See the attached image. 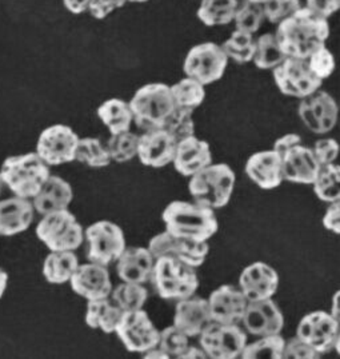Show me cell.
<instances>
[{
    "instance_id": "7402d4cb",
    "label": "cell",
    "mask_w": 340,
    "mask_h": 359,
    "mask_svg": "<svg viewBox=\"0 0 340 359\" xmlns=\"http://www.w3.org/2000/svg\"><path fill=\"white\" fill-rule=\"evenodd\" d=\"M245 172L250 180L264 190L276 189L285 180L282 156L273 150L254 154L247 161Z\"/></svg>"
},
{
    "instance_id": "1f68e13d",
    "label": "cell",
    "mask_w": 340,
    "mask_h": 359,
    "mask_svg": "<svg viewBox=\"0 0 340 359\" xmlns=\"http://www.w3.org/2000/svg\"><path fill=\"white\" fill-rule=\"evenodd\" d=\"M313 115L320 126V134H327L334 130L339 118V107L336 100L326 91L318 90L313 95L307 97Z\"/></svg>"
},
{
    "instance_id": "5b68a950",
    "label": "cell",
    "mask_w": 340,
    "mask_h": 359,
    "mask_svg": "<svg viewBox=\"0 0 340 359\" xmlns=\"http://www.w3.org/2000/svg\"><path fill=\"white\" fill-rule=\"evenodd\" d=\"M235 187V174L227 165H210L191 177V195L193 201L205 208H224Z\"/></svg>"
},
{
    "instance_id": "11a10c76",
    "label": "cell",
    "mask_w": 340,
    "mask_h": 359,
    "mask_svg": "<svg viewBox=\"0 0 340 359\" xmlns=\"http://www.w3.org/2000/svg\"><path fill=\"white\" fill-rule=\"evenodd\" d=\"M182 359H191V358H208L207 354L204 353L203 348H196V347H187V350L180 355Z\"/></svg>"
},
{
    "instance_id": "d6986e66",
    "label": "cell",
    "mask_w": 340,
    "mask_h": 359,
    "mask_svg": "<svg viewBox=\"0 0 340 359\" xmlns=\"http://www.w3.org/2000/svg\"><path fill=\"white\" fill-rule=\"evenodd\" d=\"M177 147V139L172 138L165 130L144 131L139 137L137 156L143 165L159 168L174 163Z\"/></svg>"
},
{
    "instance_id": "e0dca14e",
    "label": "cell",
    "mask_w": 340,
    "mask_h": 359,
    "mask_svg": "<svg viewBox=\"0 0 340 359\" xmlns=\"http://www.w3.org/2000/svg\"><path fill=\"white\" fill-rule=\"evenodd\" d=\"M69 283L72 290L87 301L107 298L112 292L107 266L99 263L79 264Z\"/></svg>"
},
{
    "instance_id": "ab89813d",
    "label": "cell",
    "mask_w": 340,
    "mask_h": 359,
    "mask_svg": "<svg viewBox=\"0 0 340 359\" xmlns=\"http://www.w3.org/2000/svg\"><path fill=\"white\" fill-rule=\"evenodd\" d=\"M137 146L139 137L131 131L111 135L107 143L111 161H115L118 163L132 161L137 155Z\"/></svg>"
},
{
    "instance_id": "f1b7e54d",
    "label": "cell",
    "mask_w": 340,
    "mask_h": 359,
    "mask_svg": "<svg viewBox=\"0 0 340 359\" xmlns=\"http://www.w3.org/2000/svg\"><path fill=\"white\" fill-rule=\"evenodd\" d=\"M97 115L103 125L109 128L111 135L130 131L131 123L134 122L130 103H125L122 99L106 100L97 109Z\"/></svg>"
},
{
    "instance_id": "836d02e7",
    "label": "cell",
    "mask_w": 340,
    "mask_h": 359,
    "mask_svg": "<svg viewBox=\"0 0 340 359\" xmlns=\"http://www.w3.org/2000/svg\"><path fill=\"white\" fill-rule=\"evenodd\" d=\"M171 93L177 107L192 111L198 109L205 97L203 84L189 76L171 86Z\"/></svg>"
},
{
    "instance_id": "681fc988",
    "label": "cell",
    "mask_w": 340,
    "mask_h": 359,
    "mask_svg": "<svg viewBox=\"0 0 340 359\" xmlns=\"http://www.w3.org/2000/svg\"><path fill=\"white\" fill-rule=\"evenodd\" d=\"M307 8L320 18L328 19L340 11V0H306Z\"/></svg>"
},
{
    "instance_id": "7bdbcfd3",
    "label": "cell",
    "mask_w": 340,
    "mask_h": 359,
    "mask_svg": "<svg viewBox=\"0 0 340 359\" xmlns=\"http://www.w3.org/2000/svg\"><path fill=\"white\" fill-rule=\"evenodd\" d=\"M189 335L186 332L177 329L175 325L165 327L163 332H161L159 337V348H162L165 354L171 358H180V355L187 350L189 347Z\"/></svg>"
},
{
    "instance_id": "91938a15",
    "label": "cell",
    "mask_w": 340,
    "mask_h": 359,
    "mask_svg": "<svg viewBox=\"0 0 340 359\" xmlns=\"http://www.w3.org/2000/svg\"><path fill=\"white\" fill-rule=\"evenodd\" d=\"M247 1H252V3H257V4H264L267 0H247Z\"/></svg>"
},
{
    "instance_id": "7c38bea8",
    "label": "cell",
    "mask_w": 340,
    "mask_h": 359,
    "mask_svg": "<svg viewBox=\"0 0 340 359\" xmlns=\"http://www.w3.org/2000/svg\"><path fill=\"white\" fill-rule=\"evenodd\" d=\"M115 332L125 348L132 353H146L154 347H158L161 337V332L143 310L123 313Z\"/></svg>"
},
{
    "instance_id": "277c9868",
    "label": "cell",
    "mask_w": 340,
    "mask_h": 359,
    "mask_svg": "<svg viewBox=\"0 0 340 359\" xmlns=\"http://www.w3.org/2000/svg\"><path fill=\"white\" fill-rule=\"evenodd\" d=\"M135 125L143 131L162 130L177 109L171 87L164 83L143 86L130 102Z\"/></svg>"
},
{
    "instance_id": "db71d44e",
    "label": "cell",
    "mask_w": 340,
    "mask_h": 359,
    "mask_svg": "<svg viewBox=\"0 0 340 359\" xmlns=\"http://www.w3.org/2000/svg\"><path fill=\"white\" fill-rule=\"evenodd\" d=\"M63 4L71 14L79 15L88 11L91 0H63Z\"/></svg>"
},
{
    "instance_id": "d6a6232c",
    "label": "cell",
    "mask_w": 340,
    "mask_h": 359,
    "mask_svg": "<svg viewBox=\"0 0 340 359\" xmlns=\"http://www.w3.org/2000/svg\"><path fill=\"white\" fill-rule=\"evenodd\" d=\"M286 59V54L283 53L275 34H264L257 39V50L252 62L258 69H276Z\"/></svg>"
},
{
    "instance_id": "f35d334b",
    "label": "cell",
    "mask_w": 340,
    "mask_h": 359,
    "mask_svg": "<svg viewBox=\"0 0 340 359\" xmlns=\"http://www.w3.org/2000/svg\"><path fill=\"white\" fill-rule=\"evenodd\" d=\"M111 295L115 304L125 313V311L142 310L147 301L149 291L146 290L140 283L123 282L122 285H119L112 290Z\"/></svg>"
},
{
    "instance_id": "6da1fadb",
    "label": "cell",
    "mask_w": 340,
    "mask_h": 359,
    "mask_svg": "<svg viewBox=\"0 0 340 359\" xmlns=\"http://www.w3.org/2000/svg\"><path fill=\"white\" fill-rule=\"evenodd\" d=\"M275 35L287 57L308 59L313 51L326 46L329 25L325 18L301 7L278 25Z\"/></svg>"
},
{
    "instance_id": "83f0119b",
    "label": "cell",
    "mask_w": 340,
    "mask_h": 359,
    "mask_svg": "<svg viewBox=\"0 0 340 359\" xmlns=\"http://www.w3.org/2000/svg\"><path fill=\"white\" fill-rule=\"evenodd\" d=\"M123 313L124 311L122 309L109 297L96 301H88L86 323L94 330H102L106 334H111L116 330Z\"/></svg>"
},
{
    "instance_id": "f546056e",
    "label": "cell",
    "mask_w": 340,
    "mask_h": 359,
    "mask_svg": "<svg viewBox=\"0 0 340 359\" xmlns=\"http://www.w3.org/2000/svg\"><path fill=\"white\" fill-rule=\"evenodd\" d=\"M79 266L74 251H51L43 264V276L55 285L69 282Z\"/></svg>"
},
{
    "instance_id": "9c48e42d",
    "label": "cell",
    "mask_w": 340,
    "mask_h": 359,
    "mask_svg": "<svg viewBox=\"0 0 340 359\" xmlns=\"http://www.w3.org/2000/svg\"><path fill=\"white\" fill-rule=\"evenodd\" d=\"M247 334L239 325L211 322L200 332V346L208 358L233 359L242 357Z\"/></svg>"
},
{
    "instance_id": "3957f363",
    "label": "cell",
    "mask_w": 340,
    "mask_h": 359,
    "mask_svg": "<svg viewBox=\"0 0 340 359\" xmlns=\"http://www.w3.org/2000/svg\"><path fill=\"white\" fill-rule=\"evenodd\" d=\"M0 177L16 196L32 199L50 178V166L38 152L16 155L4 161Z\"/></svg>"
},
{
    "instance_id": "ba28073f",
    "label": "cell",
    "mask_w": 340,
    "mask_h": 359,
    "mask_svg": "<svg viewBox=\"0 0 340 359\" xmlns=\"http://www.w3.org/2000/svg\"><path fill=\"white\" fill-rule=\"evenodd\" d=\"M229 56L222 46L207 42L192 47L186 56L183 69L189 78L207 86L219 81L227 69Z\"/></svg>"
},
{
    "instance_id": "cb8c5ba5",
    "label": "cell",
    "mask_w": 340,
    "mask_h": 359,
    "mask_svg": "<svg viewBox=\"0 0 340 359\" xmlns=\"http://www.w3.org/2000/svg\"><path fill=\"white\" fill-rule=\"evenodd\" d=\"M211 163L212 155L207 142L196 138L195 135L177 142L174 166L179 174L192 177Z\"/></svg>"
},
{
    "instance_id": "f6af8a7d",
    "label": "cell",
    "mask_w": 340,
    "mask_h": 359,
    "mask_svg": "<svg viewBox=\"0 0 340 359\" xmlns=\"http://www.w3.org/2000/svg\"><path fill=\"white\" fill-rule=\"evenodd\" d=\"M307 63L313 75L320 81H325L335 71V57L326 46H322L313 51L307 59Z\"/></svg>"
},
{
    "instance_id": "bcb514c9",
    "label": "cell",
    "mask_w": 340,
    "mask_h": 359,
    "mask_svg": "<svg viewBox=\"0 0 340 359\" xmlns=\"http://www.w3.org/2000/svg\"><path fill=\"white\" fill-rule=\"evenodd\" d=\"M313 151L320 166H327L338 159L340 152L339 143L335 139H322L315 143Z\"/></svg>"
},
{
    "instance_id": "7dc6e473",
    "label": "cell",
    "mask_w": 340,
    "mask_h": 359,
    "mask_svg": "<svg viewBox=\"0 0 340 359\" xmlns=\"http://www.w3.org/2000/svg\"><path fill=\"white\" fill-rule=\"evenodd\" d=\"M319 354L307 342L301 341L298 337L290 339L285 345L283 358L285 359H315Z\"/></svg>"
},
{
    "instance_id": "6125c7cd",
    "label": "cell",
    "mask_w": 340,
    "mask_h": 359,
    "mask_svg": "<svg viewBox=\"0 0 340 359\" xmlns=\"http://www.w3.org/2000/svg\"><path fill=\"white\" fill-rule=\"evenodd\" d=\"M1 183H3V180H1V177H0V190H1Z\"/></svg>"
},
{
    "instance_id": "ffe728a7",
    "label": "cell",
    "mask_w": 340,
    "mask_h": 359,
    "mask_svg": "<svg viewBox=\"0 0 340 359\" xmlns=\"http://www.w3.org/2000/svg\"><path fill=\"white\" fill-rule=\"evenodd\" d=\"M239 287L248 302L270 299L279 287V276L267 263H252L243 270Z\"/></svg>"
},
{
    "instance_id": "94428289",
    "label": "cell",
    "mask_w": 340,
    "mask_h": 359,
    "mask_svg": "<svg viewBox=\"0 0 340 359\" xmlns=\"http://www.w3.org/2000/svg\"><path fill=\"white\" fill-rule=\"evenodd\" d=\"M127 1H131V3H146L149 0H127Z\"/></svg>"
},
{
    "instance_id": "60d3db41",
    "label": "cell",
    "mask_w": 340,
    "mask_h": 359,
    "mask_svg": "<svg viewBox=\"0 0 340 359\" xmlns=\"http://www.w3.org/2000/svg\"><path fill=\"white\" fill-rule=\"evenodd\" d=\"M264 19L266 16L263 4H257L245 0L242 6L239 4L238 11L233 18L235 29L254 35L255 32H258L259 28L261 27Z\"/></svg>"
},
{
    "instance_id": "d590c367",
    "label": "cell",
    "mask_w": 340,
    "mask_h": 359,
    "mask_svg": "<svg viewBox=\"0 0 340 359\" xmlns=\"http://www.w3.org/2000/svg\"><path fill=\"white\" fill-rule=\"evenodd\" d=\"M222 47L226 55L229 56V59L245 65L248 62H252L257 50V41L254 39V35L235 29L231 36L223 43Z\"/></svg>"
},
{
    "instance_id": "ac0fdd59",
    "label": "cell",
    "mask_w": 340,
    "mask_h": 359,
    "mask_svg": "<svg viewBox=\"0 0 340 359\" xmlns=\"http://www.w3.org/2000/svg\"><path fill=\"white\" fill-rule=\"evenodd\" d=\"M242 323L245 332L251 335L267 337L280 334L285 326V318L279 307L270 298L248 302Z\"/></svg>"
},
{
    "instance_id": "6f0895ef",
    "label": "cell",
    "mask_w": 340,
    "mask_h": 359,
    "mask_svg": "<svg viewBox=\"0 0 340 359\" xmlns=\"http://www.w3.org/2000/svg\"><path fill=\"white\" fill-rule=\"evenodd\" d=\"M7 282H8V276L7 273L0 267V298L3 297L6 287H7Z\"/></svg>"
},
{
    "instance_id": "9f6ffc18",
    "label": "cell",
    "mask_w": 340,
    "mask_h": 359,
    "mask_svg": "<svg viewBox=\"0 0 340 359\" xmlns=\"http://www.w3.org/2000/svg\"><path fill=\"white\" fill-rule=\"evenodd\" d=\"M331 316L335 318L340 325V290L334 295L332 306H331Z\"/></svg>"
},
{
    "instance_id": "816d5d0a",
    "label": "cell",
    "mask_w": 340,
    "mask_h": 359,
    "mask_svg": "<svg viewBox=\"0 0 340 359\" xmlns=\"http://www.w3.org/2000/svg\"><path fill=\"white\" fill-rule=\"evenodd\" d=\"M298 112H299L301 122L307 126L308 130H311L315 134H320V126H319L316 118H315V115H313L311 106H310L307 97H303V99L300 100L299 110H298Z\"/></svg>"
},
{
    "instance_id": "ee69618b",
    "label": "cell",
    "mask_w": 340,
    "mask_h": 359,
    "mask_svg": "<svg viewBox=\"0 0 340 359\" xmlns=\"http://www.w3.org/2000/svg\"><path fill=\"white\" fill-rule=\"evenodd\" d=\"M300 0H267L263 4L264 16L273 25H279L301 8Z\"/></svg>"
},
{
    "instance_id": "44dd1931",
    "label": "cell",
    "mask_w": 340,
    "mask_h": 359,
    "mask_svg": "<svg viewBox=\"0 0 340 359\" xmlns=\"http://www.w3.org/2000/svg\"><path fill=\"white\" fill-rule=\"evenodd\" d=\"M282 166L285 180L301 184H313L322 167L313 149L303 144H298L282 155Z\"/></svg>"
},
{
    "instance_id": "4fadbf2b",
    "label": "cell",
    "mask_w": 340,
    "mask_h": 359,
    "mask_svg": "<svg viewBox=\"0 0 340 359\" xmlns=\"http://www.w3.org/2000/svg\"><path fill=\"white\" fill-rule=\"evenodd\" d=\"M79 139L68 126H51L38 139L36 152L48 166L69 163L75 161Z\"/></svg>"
},
{
    "instance_id": "d4e9b609",
    "label": "cell",
    "mask_w": 340,
    "mask_h": 359,
    "mask_svg": "<svg viewBox=\"0 0 340 359\" xmlns=\"http://www.w3.org/2000/svg\"><path fill=\"white\" fill-rule=\"evenodd\" d=\"M212 322L208 299L190 297L177 304L174 325L189 337H198Z\"/></svg>"
},
{
    "instance_id": "e575fe53",
    "label": "cell",
    "mask_w": 340,
    "mask_h": 359,
    "mask_svg": "<svg viewBox=\"0 0 340 359\" xmlns=\"http://www.w3.org/2000/svg\"><path fill=\"white\" fill-rule=\"evenodd\" d=\"M313 191L325 202L340 201V166L331 163L320 167V171L313 182Z\"/></svg>"
},
{
    "instance_id": "8992f818",
    "label": "cell",
    "mask_w": 340,
    "mask_h": 359,
    "mask_svg": "<svg viewBox=\"0 0 340 359\" xmlns=\"http://www.w3.org/2000/svg\"><path fill=\"white\" fill-rule=\"evenodd\" d=\"M151 280L163 299H187L199 286L195 267L170 257L155 259Z\"/></svg>"
},
{
    "instance_id": "8fae6325",
    "label": "cell",
    "mask_w": 340,
    "mask_h": 359,
    "mask_svg": "<svg viewBox=\"0 0 340 359\" xmlns=\"http://www.w3.org/2000/svg\"><path fill=\"white\" fill-rule=\"evenodd\" d=\"M273 71V81L278 88L287 97H310L318 90H320L322 82L316 78L308 67L307 59L287 57Z\"/></svg>"
},
{
    "instance_id": "2e32d148",
    "label": "cell",
    "mask_w": 340,
    "mask_h": 359,
    "mask_svg": "<svg viewBox=\"0 0 340 359\" xmlns=\"http://www.w3.org/2000/svg\"><path fill=\"white\" fill-rule=\"evenodd\" d=\"M208 306L214 322L223 325H239L245 317L248 299L240 287L224 285L210 295Z\"/></svg>"
},
{
    "instance_id": "f5cc1de1",
    "label": "cell",
    "mask_w": 340,
    "mask_h": 359,
    "mask_svg": "<svg viewBox=\"0 0 340 359\" xmlns=\"http://www.w3.org/2000/svg\"><path fill=\"white\" fill-rule=\"evenodd\" d=\"M301 144V138L297 134H287L285 137L278 139L273 144V151L278 152L280 156L283 154H286L288 150H291L292 147Z\"/></svg>"
},
{
    "instance_id": "30bf717a",
    "label": "cell",
    "mask_w": 340,
    "mask_h": 359,
    "mask_svg": "<svg viewBox=\"0 0 340 359\" xmlns=\"http://www.w3.org/2000/svg\"><path fill=\"white\" fill-rule=\"evenodd\" d=\"M88 243L87 257L90 262L109 266L116 262L125 250L122 229L109 221L96 222L86 230Z\"/></svg>"
},
{
    "instance_id": "8d00e7d4",
    "label": "cell",
    "mask_w": 340,
    "mask_h": 359,
    "mask_svg": "<svg viewBox=\"0 0 340 359\" xmlns=\"http://www.w3.org/2000/svg\"><path fill=\"white\" fill-rule=\"evenodd\" d=\"M286 341L280 337V334H273L267 337H260L257 342L247 344L242 353V358L257 359H283Z\"/></svg>"
},
{
    "instance_id": "4316f807",
    "label": "cell",
    "mask_w": 340,
    "mask_h": 359,
    "mask_svg": "<svg viewBox=\"0 0 340 359\" xmlns=\"http://www.w3.org/2000/svg\"><path fill=\"white\" fill-rule=\"evenodd\" d=\"M74 194L67 182L59 177H51L46 180L41 191L32 198V205L35 211L41 215L67 210L72 202Z\"/></svg>"
},
{
    "instance_id": "680465c9",
    "label": "cell",
    "mask_w": 340,
    "mask_h": 359,
    "mask_svg": "<svg viewBox=\"0 0 340 359\" xmlns=\"http://www.w3.org/2000/svg\"><path fill=\"white\" fill-rule=\"evenodd\" d=\"M335 350L338 351V354L340 355V332L339 335H338V339H336V344H335Z\"/></svg>"
},
{
    "instance_id": "74e56055",
    "label": "cell",
    "mask_w": 340,
    "mask_h": 359,
    "mask_svg": "<svg viewBox=\"0 0 340 359\" xmlns=\"http://www.w3.org/2000/svg\"><path fill=\"white\" fill-rule=\"evenodd\" d=\"M75 161L87 166L100 168L109 166L111 156L107 146H104L99 139L84 138L79 139Z\"/></svg>"
},
{
    "instance_id": "c3c4849f",
    "label": "cell",
    "mask_w": 340,
    "mask_h": 359,
    "mask_svg": "<svg viewBox=\"0 0 340 359\" xmlns=\"http://www.w3.org/2000/svg\"><path fill=\"white\" fill-rule=\"evenodd\" d=\"M127 0H91L88 13L96 19H104L114 11L122 8Z\"/></svg>"
},
{
    "instance_id": "603a6c76",
    "label": "cell",
    "mask_w": 340,
    "mask_h": 359,
    "mask_svg": "<svg viewBox=\"0 0 340 359\" xmlns=\"http://www.w3.org/2000/svg\"><path fill=\"white\" fill-rule=\"evenodd\" d=\"M155 257L150 249L125 248L116 261V273L123 282L146 283L151 280Z\"/></svg>"
},
{
    "instance_id": "b9f144b4",
    "label": "cell",
    "mask_w": 340,
    "mask_h": 359,
    "mask_svg": "<svg viewBox=\"0 0 340 359\" xmlns=\"http://www.w3.org/2000/svg\"><path fill=\"white\" fill-rule=\"evenodd\" d=\"M192 112L193 111L189 109L177 107L162 130H165L177 142L195 135V122Z\"/></svg>"
},
{
    "instance_id": "7a4b0ae2",
    "label": "cell",
    "mask_w": 340,
    "mask_h": 359,
    "mask_svg": "<svg viewBox=\"0 0 340 359\" xmlns=\"http://www.w3.org/2000/svg\"><path fill=\"white\" fill-rule=\"evenodd\" d=\"M165 231L189 238L196 242H207L218 231V219L214 210L199 203L175 201L163 212Z\"/></svg>"
},
{
    "instance_id": "4dcf8cb0",
    "label": "cell",
    "mask_w": 340,
    "mask_h": 359,
    "mask_svg": "<svg viewBox=\"0 0 340 359\" xmlns=\"http://www.w3.org/2000/svg\"><path fill=\"white\" fill-rule=\"evenodd\" d=\"M238 7V0H200L198 18L208 27L230 25L233 22Z\"/></svg>"
},
{
    "instance_id": "5bb4252c",
    "label": "cell",
    "mask_w": 340,
    "mask_h": 359,
    "mask_svg": "<svg viewBox=\"0 0 340 359\" xmlns=\"http://www.w3.org/2000/svg\"><path fill=\"white\" fill-rule=\"evenodd\" d=\"M150 249L156 258L170 257L192 267H199L208 254L207 242H196L189 238H182L164 231L151 239Z\"/></svg>"
},
{
    "instance_id": "9a60e30c",
    "label": "cell",
    "mask_w": 340,
    "mask_h": 359,
    "mask_svg": "<svg viewBox=\"0 0 340 359\" xmlns=\"http://www.w3.org/2000/svg\"><path fill=\"white\" fill-rule=\"evenodd\" d=\"M340 325L326 311H313L300 320L297 337L307 342L318 354H327L335 348Z\"/></svg>"
},
{
    "instance_id": "484cf974",
    "label": "cell",
    "mask_w": 340,
    "mask_h": 359,
    "mask_svg": "<svg viewBox=\"0 0 340 359\" xmlns=\"http://www.w3.org/2000/svg\"><path fill=\"white\" fill-rule=\"evenodd\" d=\"M34 205L16 196L0 201V235L11 236L26 231L34 221Z\"/></svg>"
},
{
    "instance_id": "52a82bcc",
    "label": "cell",
    "mask_w": 340,
    "mask_h": 359,
    "mask_svg": "<svg viewBox=\"0 0 340 359\" xmlns=\"http://www.w3.org/2000/svg\"><path fill=\"white\" fill-rule=\"evenodd\" d=\"M36 235L51 251H75L84 239L82 226L68 208L43 215Z\"/></svg>"
},
{
    "instance_id": "f907efd6",
    "label": "cell",
    "mask_w": 340,
    "mask_h": 359,
    "mask_svg": "<svg viewBox=\"0 0 340 359\" xmlns=\"http://www.w3.org/2000/svg\"><path fill=\"white\" fill-rule=\"evenodd\" d=\"M323 224L327 230L335 234H340V201L331 202L325 214Z\"/></svg>"
}]
</instances>
